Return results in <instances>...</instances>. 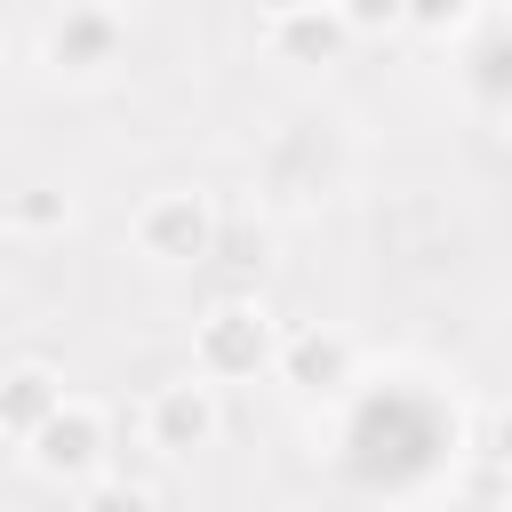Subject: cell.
<instances>
[{"label": "cell", "mask_w": 512, "mask_h": 512, "mask_svg": "<svg viewBox=\"0 0 512 512\" xmlns=\"http://www.w3.org/2000/svg\"><path fill=\"white\" fill-rule=\"evenodd\" d=\"M272 352H280V320L256 296H216L192 320V376H208V384H256V376H272Z\"/></svg>", "instance_id": "1"}, {"label": "cell", "mask_w": 512, "mask_h": 512, "mask_svg": "<svg viewBox=\"0 0 512 512\" xmlns=\"http://www.w3.org/2000/svg\"><path fill=\"white\" fill-rule=\"evenodd\" d=\"M216 232H224V216H216L208 192H192V184H168V192H152V200L136 208V256L160 264V272L208 264V256H216Z\"/></svg>", "instance_id": "2"}, {"label": "cell", "mask_w": 512, "mask_h": 512, "mask_svg": "<svg viewBox=\"0 0 512 512\" xmlns=\"http://www.w3.org/2000/svg\"><path fill=\"white\" fill-rule=\"evenodd\" d=\"M128 56V16L112 0H64V16H48L40 32V64L56 80H104Z\"/></svg>", "instance_id": "3"}, {"label": "cell", "mask_w": 512, "mask_h": 512, "mask_svg": "<svg viewBox=\"0 0 512 512\" xmlns=\"http://www.w3.org/2000/svg\"><path fill=\"white\" fill-rule=\"evenodd\" d=\"M24 456H32V472H40V480L80 488V480H96V472H104V456H112V424H104V408H96V400H72V392H64V408L24 440Z\"/></svg>", "instance_id": "4"}, {"label": "cell", "mask_w": 512, "mask_h": 512, "mask_svg": "<svg viewBox=\"0 0 512 512\" xmlns=\"http://www.w3.org/2000/svg\"><path fill=\"white\" fill-rule=\"evenodd\" d=\"M216 432H224V384H208V376L152 384V400H144V440H152L160 456H192V448H208Z\"/></svg>", "instance_id": "5"}, {"label": "cell", "mask_w": 512, "mask_h": 512, "mask_svg": "<svg viewBox=\"0 0 512 512\" xmlns=\"http://www.w3.org/2000/svg\"><path fill=\"white\" fill-rule=\"evenodd\" d=\"M272 376H280L296 400H336V392L352 384V336H344V328H280Z\"/></svg>", "instance_id": "6"}, {"label": "cell", "mask_w": 512, "mask_h": 512, "mask_svg": "<svg viewBox=\"0 0 512 512\" xmlns=\"http://www.w3.org/2000/svg\"><path fill=\"white\" fill-rule=\"evenodd\" d=\"M264 48L280 64H336L352 48V24L336 16V0H304L288 16H264Z\"/></svg>", "instance_id": "7"}, {"label": "cell", "mask_w": 512, "mask_h": 512, "mask_svg": "<svg viewBox=\"0 0 512 512\" xmlns=\"http://www.w3.org/2000/svg\"><path fill=\"white\" fill-rule=\"evenodd\" d=\"M56 408H64V376H56L48 360H8V368H0V440L24 448Z\"/></svg>", "instance_id": "8"}, {"label": "cell", "mask_w": 512, "mask_h": 512, "mask_svg": "<svg viewBox=\"0 0 512 512\" xmlns=\"http://www.w3.org/2000/svg\"><path fill=\"white\" fill-rule=\"evenodd\" d=\"M72 512H152V488H136L128 472H96V480H80Z\"/></svg>", "instance_id": "9"}, {"label": "cell", "mask_w": 512, "mask_h": 512, "mask_svg": "<svg viewBox=\"0 0 512 512\" xmlns=\"http://www.w3.org/2000/svg\"><path fill=\"white\" fill-rule=\"evenodd\" d=\"M472 16V0H400V24H416V32H456Z\"/></svg>", "instance_id": "10"}, {"label": "cell", "mask_w": 512, "mask_h": 512, "mask_svg": "<svg viewBox=\"0 0 512 512\" xmlns=\"http://www.w3.org/2000/svg\"><path fill=\"white\" fill-rule=\"evenodd\" d=\"M336 16H344V24H352V40H360V32L400 24V0H336Z\"/></svg>", "instance_id": "11"}, {"label": "cell", "mask_w": 512, "mask_h": 512, "mask_svg": "<svg viewBox=\"0 0 512 512\" xmlns=\"http://www.w3.org/2000/svg\"><path fill=\"white\" fill-rule=\"evenodd\" d=\"M16 216H24L32 232H48V224H64L72 208H64V192H16Z\"/></svg>", "instance_id": "12"}, {"label": "cell", "mask_w": 512, "mask_h": 512, "mask_svg": "<svg viewBox=\"0 0 512 512\" xmlns=\"http://www.w3.org/2000/svg\"><path fill=\"white\" fill-rule=\"evenodd\" d=\"M496 464H504V472H512V408H504V416H496Z\"/></svg>", "instance_id": "13"}, {"label": "cell", "mask_w": 512, "mask_h": 512, "mask_svg": "<svg viewBox=\"0 0 512 512\" xmlns=\"http://www.w3.org/2000/svg\"><path fill=\"white\" fill-rule=\"evenodd\" d=\"M256 8H264V16H288V8H304V0H256Z\"/></svg>", "instance_id": "14"}, {"label": "cell", "mask_w": 512, "mask_h": 512, "mask_svg": "<svg viewBox=\"0 0 512 512\" xmlns=\"http://www.w3.org/2000/svg\"><path fill=\"white\" fill-rule=\"evenodd\" d=\"M504 512H512V496H504Z\"/></svg>", "instance_id": "15"}]
</instances>
